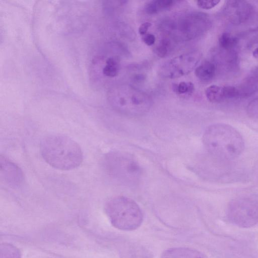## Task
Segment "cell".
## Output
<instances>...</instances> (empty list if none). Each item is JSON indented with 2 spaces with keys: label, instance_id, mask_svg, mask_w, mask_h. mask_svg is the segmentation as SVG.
Wrapping results in <instances>:
<instances>
[{
  "label": "cell",
  "instance_id": "6da1fadb",
  "mask_svg": "<svg viewBox=\"0 0 258 258\" xmlns=\"http://www.w3.org/2000/svg\"><path fill=\"white\" fill-rule=\"evenodd\" d=\"M40 149L45 162L59 170L75 169L80 166L83 159L80 145L70 137L63 135L45 136L41 141Z\"/></svg>",
  "mask_w": 258,
  "mask_h": 258
},
{
  "label": "cell",
  "instance_id": "7a4b0ae2",
  "mask_svg": "<svg viewBox=\"0 0 258 258\" xmlns=\"http://www.w3.org/2000/svg\"><path fill=\"white\" fill-rule=\"evenodd\" d=\"M203 141L205 147L211 155L225 160L237 158L244 147L240 134L232 126L225 123L208 126L204 133Z\"/></svg>",
  "mask_w": 258,
  "mask_h": 258
},
{
  "label": "cell",
  "instance_id": "3957f363",
  "mask_svg": "<svg viewBox=\"0 0 258 258\" xmlns=\"http://www.w3.org/2000/svg\"><path fill=\"white\" fill-rule=\"evenodd\" d=\"M104 209L111 224L118 229L134 230L143 222L142 210L136 202L127 197L111 198L106 202Z\"/></svg>",
  "mask_w": 258,
  "mask_h": 258
},
{
  "label": "cell",
  "instance_id": "277c9868",
  "mask_svg": "<svg viewBox=\"0 0 258 258\" xmlns=\"http://www.w3.org/2000/svg\"><path fill=\"white\" fill-rule=\"evenodd\" d=\"M108 102L116 111L130 116H140L147 112L151 100L146 93L128 85H120L110 89Z\"/></svg>",
  "mask_w": 258,
  "mask_h": 258
},
{
  "label": "cell",
  "instance_id": "5b68a950",
  "mask_svg": "<svg viewBox=\"0 0 258 258\" xmlns=\"http://www.w3.org/2000/svg\"><path fill=\"white\" fill-rule=\"evenodd\" d=\"M211 26L208 15L196 12L167 20L162 24V29L175 39L188 41L202 35Z\"/></svg>",
  "mask_w": 258,
  "mask_h": 258
},
{
  "label": "cell",
  "instance_id": "8992f818",
  "mask_svg": "<svg viewBox=\"0 0 258 258\" xmlns=\"http://www.w3.org/2000/svg\"><path fill=\"white\" fill-rule=\"evenodd\" d=\"M229 220L235 225L248 228L258 223V202L249 198L231 201L227 208Z\"/></svg>",
  "mask_w": 258,
  "mask_h": 258
},
{
  "label": "cell",
  "instance_id": "52a82bcc",
  "mask_svg": "<svg viewBox=\"0 0 258 258\" xmlns=\"http://www.w3.org/2000/svg\"><path fill=\"white\" fill-rule=\"evenodd\" d=\"M201 58V53L198 51L180 54L165 63L160 69V74L168 79L182 77L192 72Z\"/></svg>",
  "mask_w": 258,
  "mask_h": 258
},
{
  "label": "cell",
  "instance_id": "ba28073f",
  "mask_svg": "<svg viewBox=\"0 0 258 258\" xmlns=\"http://www.w3.org/2000/svg\"><path fill=\"white\" fill-rule=\"evenodd\" d=\"M104 159L105 167L113 176L131 180L135 179L139 175V166L126 155L111 153L107 155Z\"/></svg>",
  "mask_w": 258,
  "mask_h": 258
},
{
  "label": "cell",
  "instance_id": "9c48e42d",
  "mask_svg": "<svg viewBox=\"0 0 258 258\" xmlns=\"http://www.w3.org/2000/svg\"><path fill=\"white\" fill-rule=\"evenodd\" d=\"M250 4L243 1H228L225 5L223 13L230 23L239 25L246 22L252 14Z\"/></svg>",
  "mask_w": 258,
  "mask_h": 258
},
{
  "label": "cell",
  "instance_id": "30bf717a",
  "mask_svg": "<svg viewBox=\"0 0 258 258\" xmlns=\"http://www.w3.org/2000/svg\"><path fill=\"white\" fill-rule=\"evenodd\" d=\"M1 178L12 188L20 187L24 182V175L21 168L7 157H0Z\"/></svg>",
  "mask_w": 258,
  "mask_h": 258
},
{
  "label": "cell",
  "instance_id": "8fae6325",
  "mask_svg": "<svg viewBox=\"0 0 258 258\" xmlns=\"http://www.w3.org/2000/svg\"><path fill=\"white\" fill-rule=\"evenodd\" d=\"M161 258H208L203 252L189 247H172L165 250Z\"/></svg>",
  "mask_w": 258,
  "mask_h": 258
},
{
  "label": "cell",
  "instance_id": "7c38bea8",
  "mask_svg": "<svg viewBox=\"0 0 258 258\" xmlns=\"http://www.w3.org/2000/svg\"><path fill=\"white\" fill-rule=\"evenodd\" d=\"M216 72V64L213 62L207 60L202 62L195 69V73L200 80L208 82L214 78Z\"/></svg>",
  "mask_w": 258,
  "mask_h": 258
},
{
  "label": "cell",
  "instance_id": "4fadbf2b",
  "mask_svg": "<svg viewBox=\"0 0 258 258\" xmlns=\"http://www.w3.org/2000/svg\"><path fill=\"white\" fill-rule=\"evenodd\" d=\"M176 1L172 0H155L147 2L144 7L145 12L149 15L158 14L168 10L173 7Z\"/></svg>",
  "mask_w": 258,
  "mask_h": 258
},
{
  "label": "cell",
  "instance_id": "5bb4252c",
  "mask_svg": "<svg viewBox=\"0 0 258 258\" xmlns=\"http://www.w3.org/2000/svg\"><path fill=\"white\" fill-rule=\"evenodd\" d=\"M207 99L212 103H219L226 100L225 86L211 85L205 90Z\"/></svg>",
  "mask_w": 258,
  "mask_h": 258
},
{
  "label": "cell",
  "instance_id": "9a60e30c",
  "mask_svg": "<svg viewBox=\"0 0 258 258\" xmlns=\"http://www.w3.org/2000/svg\"><path fill=\"white\" fill-rule=\"evenodd\" d=\"M237 42V38L228 32L222 33L218 39L220 48L226 51L232 50L236 46Z\"/></svg>",
  "mask_w": 258,
  "mask_h": 258
},
{
  "label": "cell",
  "instance_id": "2e32d148",
  "mask_svg": "<svg viewBox=\"0 0 258 258\" xmlns=\"http://www.w3.org/2000/svg\"><path fill=\"white\" fill-rule=\"evenodd\" d=\"M172 90L175 93L179 95H191L194 90L195 86L191 82H180L177 84H173L172 87Z\"/></svg>",
  "mask_w": 258,
  "mask_h": 258
},
{
  "label": "cell",
  "instance_id": "e0dca14e",
  "mask_svg": "<svg viewBox=\"0 0 258 258\" xmlns=\"http://www.w3.org/2000/svg\"><path fill=\"white\" fill-rule=\"evenodd\" d=\"M0 258H21L20 252L13 245L4 243L0 247Z\"/></svg>",
  "mask_w": 258,
  "mask_h": 258
},
{
  "label": "cell",
  "instance_id": "ac0fdd59",
  "mask_svg": "<svg viewBox=\"0 0 258 258\" xmlns=\"http://www.w3.org/2000/svg\"><path fill=\"white\" fill-rule=\"evenodd\" d=\"M171 47V43L169 40L163 39L154 48L156 54L160 57H164L167 55Z\"/></svg>",
  "mask_w": 258,
  "mask_h": 258
},
{
  "label": "cell",
  "instance_id": "d6986e66",
  "mask_svg": "<svg viewBox=\"0 0 258 258\" xmlns=\"http://www.w3.org/2000/svg\"><path fill=\"white\" fill-rule=\"evenodd\" d=\"M220 1L210 0V1H197V5L200 8L204 10H210L216 6Z\"/></svg>",
  "mask_w": 258,
  "mask_h": 258
},
{
  "label": "cell",
  "instance_id": "ffe728a7",
  "mask_svg": "<svg viewBox=\"0 0 258 258\" xmlns=\"http://www.w3.org/2000/svg\"><path fill=\"white\" fill-rule=\"evenodd\" d=\"M247 110L250 116L258 118V98L251 101L249 103Z\"/></svg>",
  "mask_w": 258,
  "mask_h": 258
},
{
  "label": "cell",
  "instance_id": "44dd1931",
  "mask_svg": "<svg viewBox=\"0 0 258 258\" xmlns=\"http://www.w3.org/2000/svg\"><path fill=\"white\" fill-rule=\"evenodd\" d=\"M142 40L147 45L151 46L155 43L156 37L153 34L147 33L142 36Z\"/></svg>",
  "mask_w": 258,
  "mask_h": 258
},
{
  "label": "cell",
  "instance_id": "7402d4cb",
  "mask_svg": "<svg viewBox=\"0 0 258 258\" xmlns=\"http://www.w3.org/2000/svg\"><path fill=\"white\" fill-rule=\"evenodd\" d=\"M152 26V24L149 22H146L142 24L139 28V33L141 35L147 34L149 28Z\"/></svg>",
  "mask_w": 258,
  "mask_h": 258
},
{
  "label": "cell",
  "instance_id": "603a6c76",
  "mask_svg": "<svg viewBox=\"0 0 258 258\" xmlns=\"http://www.w3.org/2000/svg\"><path fill=\"white\" fill-rule=\"evenodd\" d=\"M134 79L138 82L143 81L145 79V76L143 74H137L135 76Z\"/></svg>",
  "mask_w": 258,
  "mask_h": 258
},
{
  "label": "cell",
  "instance_id": "cb8c5ba5",
  "mask_svg": "<svg viewBox=\"0 0 258 258\" xmlns=\"http://www.w3.org/2000/svg\"><path fill=\"white\" fill-rule=\"evenodd\" d=\"M253 57L256 58H258V47L256 48L252 52Z\"/></svg>",
  "mask_w": 258,
  "mask_h": 258
}]
</instances>
